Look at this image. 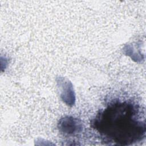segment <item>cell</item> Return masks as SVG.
<instances>
[{"instance_id":"cell-1","label":"cell","mask_w":146,"mask_h":146,"mask_svg":"<svg viewBox=\"0 0 146 146\" xmlns=\"http://www.w3.org/2000/svg\"><path fill=\"white\" fill-rule=\"evenodd\" d=\"M91 127L101 140L110 145H129L145 136L144 116L138 105L128 100L110 103L97 113Z\"/></svg>"},{"instance_id":"cell-2","label":"cell","mask_w":146,"mask_h":146,"mask_svg":"<svg viewBox=\"0 0 146 146\" xmlns=\"http://www.w3.org/2000/svg\"><path fill=\"white\" fill-rule=\"evenodd\" d=\"M59 128L67 134H74L79 132L82 128L81 123L78 119L67 117L62 119L59 123Z\"/></svg>"}]
</instances>
